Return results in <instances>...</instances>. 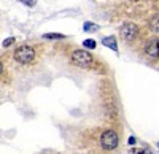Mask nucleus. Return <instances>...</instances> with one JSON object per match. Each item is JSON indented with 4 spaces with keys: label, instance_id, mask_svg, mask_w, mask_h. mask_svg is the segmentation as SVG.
I'll return each instance as SVG.
<instances>
[{
    "label": "nucleus",
    "instance_id": "12",
    "mask_svg": "<svg viewBox=\"0 0 159 154\" xmlns=\"http://www.w3.org/2000/svg\"><path fill=\"white\" fill-rule=\"evenodd\" d=\"M13 43H16V38H15V37H8V38H5V40H3L2 46H3V48H10Z\"/></svg>",
    "mask_w": 159,
    "mask_h": 154
},
{
    "label": "nucleus",
    "instance_id": "10",
    "mask_svg": "<svg viewBox=\"0 0 159 154\" xmlns=\"http://www.w3.org/2000/svg\"><path fill=\"white\" fill-rule=\"evenodd\" d=\"M130 154H153L150 148H132Z\"/></svg>",
    "mask_w": 159,
    "mask_h": 154
},
{
    "label": "nucleus",
    "instance_id": "13",
    "mask_svg": "<svg viewBox=\"0 0 159 154\" xmlns=\"http://www.w3.org/2000/svg\"><path fill=\"white\" fill-rule=\"evenodd\" d=\"M19 2L25 7H29V8H34L37 5V0H19Z\"/></svg>",
    "mask_w": 159,
    "mask_h": 154
},
{
    "label": "nucleus",
    "instance_id": "1",
    "mask_svg": "<svg viewBox=\"0 0 159 154\" xmlns=\"http://www.w3.org/2000/svg\"><path fill=\"white\" fill-rule=\"evenodd\" d=\"M70 62L75 67L84 68V70H91L96 65V59L92 57L91 53H88L86 49H75L70 54Z\"/></svg>",
    "mask_w": 159,
    "mask_h": 154
},
{
    "label": "nucleus",
    "instance_id": "11",
    "mask_svg": "<svg viewBox=\"0 0 159 154\" xmlns=\"http://www.w3.org/2000/svg\"><path fill=\"white\" fill-rule=\"evenodd\" d=\"M83 46L88 48V49H94L97 46V43H96V40H92V38H88V40L83 42Z\"/></svg>",
    "mask_w": 159,
    "mask_h": 154
},
{
    "label": "nucleus",
    "instance_id": "4",
    "mask_svg": "<svg viewBox=\"0 0 159 154\" xmlns=\"http://www.w3.org/2000/svg\"><path fill=\"white\" fill-rule=\"evenodd\" d=\"M99 143H100V148H102V149H105V151H113V149H116L118 145H119V135H118L115 130H111V129L103 130V132L100 134Z\"/></svg>",
    "mask_w": 159,
    "mask_h": 154
},
{
    "label": "nucleus",
    "instance_id": "17",
    "mask_svg": "<svg viewBox=\"0 0 159 154\" xmlns=\"http://www.w3.org/2000/svg\"><path fill=\"white\" fill-rule=\"evenodd\" d=\"M134 2H137V0H134Z\"/></svg>",
    "mask_w": 159,
    "mask_h": 154
},
{
    "label": "nucleus",
    "instance_id": "14",
    "mask_svg": "<svg viewBox=\"0 0 159 154\" xmlns=\"http://www.w3.org/2000/svg\"><path fill=\"white\" fill-rule=\"evenodd\" d=\"M135 142H137V140H135V137H130V138L127 140V143H129V146H132V145H135Z\"/></svg>",
    "mask_w": 159,
    "mask_h": 154
},
{
    "label": "nucleus",
    "instance_id": "15",
    "mask_svg": "<svg viewBox=\"0 0 159 154\" xmlns=\"http://www.w3.org/2000/svg\"><path fill=\"white\" fill-rule=\"evenodd\" d=\"M2 72H3V64L0 62V75H2Z\"/></svg>",
    "mask_w": 159,
    "mask_h": 154
},
{
    "label": "nucleus",
    "instance_id": "3",
    "mask_svg": "<svg viewBox=\"0 0 159 154\" xmlns=\"http://www.w3.org/2000/svg\"><path fill=\"white\" fill-rule=\"evenodd\" d=\"M119 35H121V38L126 43H134L140 35V29H139V25L135 22L127 21V22L121 24V27H119Z\"/></svg>",
    "mask_w": 159,
    "mask_h": 154
},
{
    "label": "nucleus",
    "instance_id": "2",
    "mask_svg": "<svg viewBox=\"0 0 159 154\" xmlns=\"http://www.w3.org/2000/svg\"><path fill=\"white\" fill-rule=\"evenodd\" d=\"M35 56H37V53H35L34 46H30V45H21L13 53V59L18 64H21V65H29V64H32L35 60Z\"/></svg>",
    "mask_w": 159,
    "mask_h": 154
},
{
    "label": "nucleus",
    "instance_id": "7",
    "mask_svg": "<svg viewBox=\"0 0 159 154\" xmlns=\"http://www.w3.org/2000/svg\"><path fill=\"white\" fill-rule=\"evenodd\" d=\"M148 29L153 33H159V13H156L148 19Z\"/></svg>",
    "mask_w": 159,
    "mask_h": 154
},
{
    "label": "nucleus",
    "instance_id": "6",
    "mask_svg": "<svg viewBox=\"0 0 159 154\" xmlns=\"http://www.w3.org/2000/svg\"><path fill=\"white\" fill-rule=\"evenodd\" d=\"M102 45L105 48H110L111 51H115V53H118V40L115 35H108V37H103L102 38Z\"/></svg>",
    "mask_w": 159,
    "mask_h": 154
},
{
    "label": "nucleus",
    "instance_id": "16",
    "mask_svg": "<svg viewBox=\"0 0 159 154\" xmlns=\"http://www.w3.org/2000/svg\"><path fill=\"white\" fill-rule=\"evenodd\" d=\"M157 148H159V143H157Z\"/></svg>",
    "mask_w": 159,
    "mask_h": 154
},
{
    "label": "nucleus",
    "instance_id": "9",
    "mask_svg": "<svg viewBox=\"0 0 159 154\" xmlns=\"http://www.w3.org/2000/svg\"><path fill=\"white\" fill-rule=\"evenodd\" d=\"M83 29H84V32H97L100 27H99L97 24H92V22H84Z\"/></svg>",
    "mask_w": 159,
    "mask_h": 154
},
{
    "label": "nucleus",
    "instance_id": "5",
    "mask_svg": "<svg viewBox=\"0 0 159 154\" xmlns=\"http://www.w3.org/2000/svg\"><path fill=\"white\" fill-rule=\"evenodd\" d=\"M143 51L148 57L157 59L159 57V38H150V40L145 43Z\"/></svg>",
    "mask_w": 159,
    "mask_h": 154
},
{
    "label": "nucleus",
    "instance_id": "8",
    "mask_svg": "<svg viewBox=\"0 0 159 154\" xmlns=\"http://www.w3.org/2000/svg\"><path fill=\"white\" fill-rule=\"evenodd\" d=\"M43 38L45 40H64L65 35H62V33H45Z\"/></svg>",
    "mask_w": 159,
    "mask_h": 154
}]
</instances>
